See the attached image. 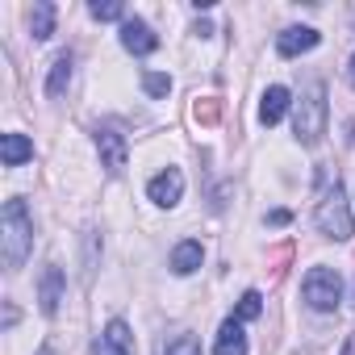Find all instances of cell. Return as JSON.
Wrapping results in <instances>:
<instances>
[{
    "label": "cell",
    "mask_w": 355,
    "mask_h": 355,
    "mask_svg": "<svg viewBox=\"0 0 355 355\" xmlns=\"http://www.w3.org/2000/svg\"><path fill=\"white\" fill-rule=\"evenodd\" d=\"M0 247H5V268L17 272L26 263V255L34 251V218L26 209V201H5V214H0Z\"/></svg>",
    "instance_id": "cell-1"
},
{
    "label": "cell",
    "mask_w": 355,
    "mask_h": 355,
    "mask_svg": "<svg viewBox=\"0 0 355 355\" xmlns=\"http://www.w3.org/2000/svg\"><path fill=\"white\" fill-rule=\"evenodd\" d=\"M293 130H297V142L313 146L322 134H326V88L322 84H309L297 101V113H293Z\"/></svg>",
    "instance_id": "cell-2"
},
{
    "label": "cell",
    "mask_w": 355,
    "mask_h": 355,
    "mask_svg": "<svg viewBox=\"0 0 355 355\" xmlns=\"http://www.w3.org/2000/svg\"><path fill=\"white\" fill-rule=\"evenodd\" d=\"M313 222H318V230H322L326 239H334V243H347V239H351L355 222H351V209H347V197H343L338 180H334V184L326 189V197L318 201V214H313Z\"/></svg>",
    "instance_id": "cell-3"
},
{
    "label": "cell",
    "mask_w": 355,
    "mask_h": 355,
    "mask_svg": "<svg viewBox=\"0 0 355 355\" xmlns=\"http://www.w3.org/2000/svg\"><path fill=\"white\" fill-rule=\"evenodd\" d=\"M301 297H305L309 309L330 313V309H338V301H343V276H338L334 268H309V276H305V284H301Z\"/></svg>",
    "instance_id": "cell-4"
},
{
    "label": "cell",
    "mask_w": 355,
    "mask_h": 355,
    "mask_svg": "<svg viewBox=\"0 0 355 355\" xmlns=\"http://www.w3.org/2000/svg\"><path fill=\"white\" fill-rule=\"evenodd\" d=\"M96 150H101V167H105L109 175H121V171H125V138H121L117 130L101 125V130H96Z\"/></svg>",
    "instance_id": "cell-5"
},
{
    "label": "cell",
    "mask_w": 355,
    "mask_h": 355,
    "mask_svg": "<svg viewBox=\"0 0 355 355\" xmlns=\"http://www.w3.org/2000/svg\"><path fill=\"white\" fill-rule=\"evenodd\" d=\"M146 197L155 201V205H163V209H171L175 201L184 197V175L175 171V167H167V171H159L155 180L146 184Z\"/></svg>",
    "instance_id": "cell-6"
},
{
    "label": "cell",
    "mask_w": 355,
    "mask_h": 355,
    "mask_svg": "<svg viewBox=\"0 0 355 355\" xmlns=\"http://www.w3.org/2000/svg\"><path fill=\"white\" fill-rule=\"evenodd\" d=\"M92 355H134V334H130V326H125V322H109L105 334L96 338Z\"/></svg>",
    "instance_id": "cell-7"
},
{
    "label": "cell",
    "mask_w": 355,
    "mask_h": 355,
    "mask_svg": "<svg viewBox=\"0 0 355 355\" xmlns=\"http://www.w3.org/2000/svg\"><path fill=\"white\" fill-rule=\"evenodd\" d=\"M121 46L130 51V55H150V51H159V38H155V30L146 26V21H125L121 26Z\"/></svg>",
    "instance_id": "cell-8"
},
{
    "label": "cell",
    "mask_w": 355,
    "mask_h": 355,
    "mask_svg": "<svg viewBox=\"0 0 355 355\" xmlns=\"http://www.w3.org/2000/svg\"><path fill=\"white\" fill-rule=\"evenodd\" d=\"M313 46H318V30H309V26H293V30H284V34L276 38V51H280L284 59L305 55V51H313Z\"/></svg>",
    "instance_id": "cell-9"
},
{
    "label": "cell",
    "mask_w": 355,
    "mask_h": 355,
    "mask_svg": "<svg viewBox=\"0 0 355 355\" xmlns=\"http://www.w3.org/2000/svg\"><path fill=\"white\" fill-rule=\"evenodd\" d=\"M38 301H42V313H55L59 309V301H63V272L51 263L46 272H42V280H38Z\"/></svg>",
    "instance_id": "cell-10"
},
{
    "label": "cell",
    "mask_w": 355,
    "mask_h": 355,
    "mask_svg": "<svg viewBox=\"0 0 355 355\" xmlns=\"http://www.w3.org/2000/svg\"><path fill=\"white\" fill-rule=\"evenodd\" d=\"M214 355H247V334H243V326H239L234 318H226V322H222Z\"/></svg>",
    "instance_id": "cell-11"
},
{
    "label": "cell",
    "mask_w": 355,
    "mask_h": 355,
    "mask_svg": "<svg viewBox=\"0 0 355 355\" xmlns=\"http://www.w3.org/2000/svg\"><path fill=\"white\" fill-rule=\"evenodd\" d=\"M201 259H205V247L189 239V243H180V247L171 251V272H175V276H189V272L201 268Z\"/></svg>",
    "instance_id": "cell-12"
},
{
    "label": "cell",
    "mask_w": 355,
    "mask_h": 355,
    "mask_svg": "<svg viewBox=\"0 0 355 355\" xmlns=\"http://www.w3.org/2000/svg\"><path fill=\"white\" fill-rule=\"evenodd\" d=\"M284 109H288V88L272 84V88L263 92V101H259V121H263V125H276V121L284 117Z\"/></svg>",
    "instance_id": "cell-13"
},
{
    "label": "cell",
    "mask_w": 355,
    "mask_h": 355,
    "mask_svg": "<svg viewBox=\"0 0 355 355\" xmlns=\"http://www.w3.org/2000/svg\"><path fill=\"white\" fill-rule=\"evenodd\" d=\"M0 159H5V167H17V163L34 159V142L26 134H5L0 138Z\"/></svg>",
    "instance_id": "cell-14"
},
{
    "label": "cell",
    "mask_w": 355,
    "mask_h": 355,
    "mask_svg": "<svg viewBox=\"0 0 355 355\" xmlns=\"http://www.w3.org/2000/svg\"><path fill=\"white\" fill-rule=\"evenodd\" d=\"M67 84H71V55H59V59L51 63V80H46V96H51V101H59V96L67 92Z\"/></svg>",
    "instance_id": "cell-15"
},
{
    "label": "cell",
    "mask_w": 355,
    "mask_h": 355,
    "mask_svg": "<svg viewBox=\"0 0 355 355\" xmlns=\"http://www.w3.org/2000/svg\"><path fill=\"white\" fill-rule=\"evenodd\" d=\"M30 34L34 38H51L55 34V5H34V13H30Z\"/></svg>",
    "instance_id": "cell-16"
},
{
    "label": "cell",
    "mask_w": 355,
    "mask_h": 355,
    "mask_svg": "<svg viewBox=\"0 0 355 355\" xmlns=\"http://www.w3.org/2000/svg\"><path fill=\"white\" fill-rule=\"evenodd\" d=\"M159 355H201V343H197V334H171L159 347Z\"/></svg>",
    "instance_id": "cell-17"
},
{
    "label": "cell",
    "mask_w": 355,
    "mask_h": 355,
    "mask_svg": "<svg viewBox=\"0 0 355 355\" xmlns=\"http://www.w3.org/2000/svg\"><path fill=\"white\" fill-rule=\"evenodd\" d=\"M259 313H263V297H259L255 288H251V293H243V301H239V318H243V322H251V318H259Z\"/></svg>",
    "instance_id": "cell-18"
},
{
    "label": "cell",
    "mask_w": 355,
    "mask_h": 355,
    "mask_svg": "<svg viewBox=\"0 0 355 355\" xmlns=\"http://www.w3.org/2000/svg\"><path fill=\"white\" fill-rule=\"evenodd\" d=\"M142 88H146L150 96H167V92H171V80L159 76V71H150V76H142Z\"/></svg>",
    "instance_id": "cell-19"
},
{
    "label": "cell",
    "mask_w": 355,
    "mask_h": 355,
    "mask_svg": "<svg viewBox=\"0 0 355 355\" xmlns=\"http://www.w3.org/2000/svg\"><path fill=\"white\" fill-rule=\"evenodd\" d=\"M121 13H125L121 5H101V0H96V5H92V17H96V21H117Z\"/></svg>",
    "instance_id": "cell-20"
},
{
    "label": "cell",
    "mask_w": 355,
    "mask_h": 355,
    "mask_svg": "<svg viewBox=\"0 0 355 355\" xmlns=\"http://www.w3.org/2000/svg\"><path fill=\"white\" fill-rule=\"evenodd\" d=\"M193 113H197V121H205V125H209V121H218V113H222V109H218V101H197V109H193Z\"/></svg>",
    "instance_id": "cell-21"
},
{
    "label": "cell",
    "mask_w": 355,
    "mask_h": 355,
    "mask_svg": "<svg viewBox=\"0 0 355 355\" xmlns=\"http://www.w3.org/2000/svg\"><path fill=\"white\" fill-rule=\"evenodd\" d=\"M288 222H293L288 209H272V214H268V226H288Z\"/></svg>",
    "instance_id": "cell-22"
},
{
    "label": "cell",
    "mask_w": 355,
    "mask_h": 355,
    "mask_svg": "<svg viewBox=\"0 0 355 355\" xmlns=\"http://www.w3.org/2000/svg\"><path fill=\"white\" fill-rule=\"evenodd\" d=\"M343 355H355V338H351V343H347V351H343Z\"/></svg>",
    "instance_id": "cell-23"
},
{
    "label": "cell",
    "mask_w": 355,
    "mask_h": 355,
    "mask_svg": "<svg viewBox=\"0 0 355 355\" xmlns=\"http://www.w3.org/2000/svg\"><path fill=\"white\" fill-rule=\"evenodd\" d=\"M38 355H55V347H42V351H38Z\"/></svg>",
    "instance_id": "cell-24"
},
{
    "label": "cell",
    "mask_w": 355,
    "mask_h": 355,
    "mask_svg": "<svg viewBox=\"0 0 355 355\" xmlns=\"http://www.w3.org/2000/svg\"><path fill=\"white\" fill-rule=\"evenodd\" d=\"M351 84H355V59H351Z\"/></svg>",
    "instance_id": "cell-25"
}]
</instances>
